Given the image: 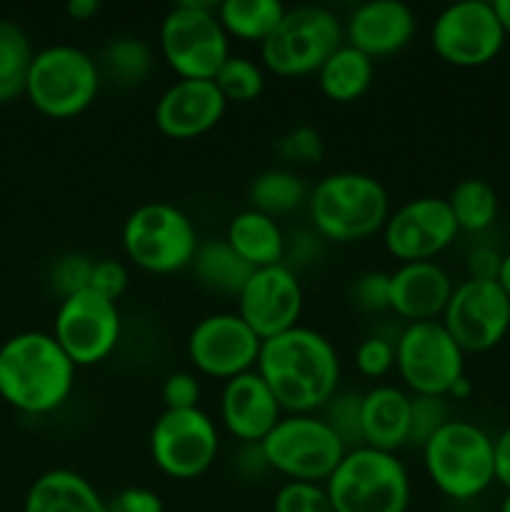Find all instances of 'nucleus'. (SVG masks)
<instances>
[{
    "mask_svg": "<svg viewBox=\"0 0 510 512\" xmlns=\"http://www.w3.org/2000/svg\"><path fill=\"white\" fill-rule=\"evenodd\" d=\"M320 235L315 230H298L288 238L285 235V255L283 265H288L290 270L305 268V265L315 263L320 255Z\"/></svg>",
    "mask_w": 510,
    "mask_h": 512,
    "instance_id": "nucleus-43",
    "label": "nucleus"
},
{
    "mask_svg": "<svg viewBox=\"0 0 510 512\" xmlns=\"http://www.w3.org/2000/svg\"><path fill=\"white\" fill-rule=\"evenodd\" d=\"M453 420L450 403L438 395H413L410 400V438L408 445L423 448L443 425Z\"/></svg>",
    "mask_w": 510,
    "mask_h": 512,
    "instance_id": "nucleus-35",
    "label": "nucleus"
},
{
    "mask_svg": "<svg viewBox=\"0 0 510 512\" xmlns=\"http://www.w3.org/2000/svg\"><path fill=\"white\" fill-rule=\"evenodd\" d=\"M418 20L405 3L398 0H370L358 5L343 25L350 48L378 60L395 55L413 40Z\"/></svg>",
    "mask_w": 510,
    "mask_h": 512,
    "instance_id": "nucleus-21",
    "label": "nucleus"
},
{
    "mask_svg": "<svg viewBox=\"0 0 510 512\" xmlns=\"http://www.w3.org/2000/svg\"><path fill=\"white\" fill-rule=\"evenodd\" d=\"M395 370L410 395L448 398L465 378V353L440 320L408 323L395 338Z\"/></svg>",
    "mask_w": 510,
    "mask_h": 512,
    "instance_id": "nucleus-11",
    "label": "nucleus"
},
{
    "mask_svg": "<svg viewBox=\"0 0 510 512\" xmlns=\"http://www.w3.org/2000/svg\"><path fill=\"white\" fill-rule=\"evenodd\" d=\"M275 150L285 163L318 165L325 155V143L318 130L310 125H298L275 140Z\"/></svg>",
    "mask_w": 510,
    "mask_h": 512,
    "instance_id": "nucleus-37",
    "label": "nucleus"
},
{
    "mask_svg": "<svg viewBox=\"0 0 510 512\" xmlns=\"http://www.w3.org/2000/svg\"><path fill=\"white\" fill-rule=\"evenodd\" d=\"M430 45L448 65L480 68L498 58L505 45V30L493 3L460 0L440 10L433 20Z\"/></svg>",
    "mask_w": 510,
    "mask_h": 512,
    "instance_id": "nucleus-14",
    "label": "nucleus"
},
{
    "mask_svg": "<svg viewBox=\"0 0 510 512\" xmlns=\"http://www.w3.org/2000/svg\"><path fill=\"white\" fill-rule=\"evenodd\" d=\"M163 403L165 410H193L200 408V380L195 373L188 370H178V373H170L165 378L163 390Z\"/></svg>",
    "mask_w": 510,
    "mask_h": 512,
    "instance_id": "nucleus-41",
    "label": "nucleus"
},
{
    "mask_svg": "<svg viewBox=\"0 0 510 512\" xmlns=\"http://www.w3.org/2000/svg\"><path fill=\"white\" fill-rule=\"evenodd\" d=\"M500 263L503 253H498L493 245H475L465 258V270L470 280H498Z\"/></svg>",
    "mask_w": 510,
    "mask_h": 512,
    "instance_id": "nucleus-45",
    "label": "nucleus"
},
{
    "mask_svg": "<svg viewBox=\"0 0 510 512\" xmlns=\"http://www.w3.org/2000/svg\"><path fill=\"white\" fill-rule=\"evenodd\" d=\"M213 83L225 98V103H253L265 90L263 65L255 63L253 58H245V55H230L213 78Z\"/></svg>",
    "mask_w": 510,
    "mask_h": 512,
    "instance_id": "nucleus-33",
    "label": "nucleus"
},
{
    "mask_svg": "<svg viewBox=\"0 0 510 512\" xmlns=\"http://www.w3.org/2000/svg\"><path fill=\"white\" fill-rule=\"evenodd\" d=\"M350 300L360 313L390 310V273L370 270V273L358 275L350 285Z\"/></svg>",
    "mask_w": 510,
    "mask_h": 512,
    "instance_id": "nucleus-40",
    "label": "nucleus"
},
{
    "mask_svg": "<svg viewBox=\"0 0 510 512\" xmlns=\"http://www.w3.org/2000/svg\"><path fill=\"white\" fill-rule=\"evenodd\" d=\"M123 333L118 303L95 290H80L60 300L53 320V338L75 368H90L115 353Z\"/></svg>",
    "mask_w": 510,
    "mask_h": 512,
    "instance_id": "nucleus-13",
    "label": "nucleus"
},
{
    "mask_svg": "<svg viewBox=\"0 0 510 512\" xmlns=\"http://www.w3.org/2000/svg\"><path fill=\"white\" fill-rule=\"evenodd\" d=\"M460 235L445 198L423 195L400 205L385 220L383 245L398 263H423L448 250Z\"/></svg>",
    "mask_w": 510,
    "mask_h": 512,
    "instance_id": "nucleus-17",
    "label": "nucleus"
},
{
    "mask_svg": "<svg viewBox=\"0 0 510 512\" xmlns=\"http://www.w3.org/2000/svg\"><path fill=\"white\" fill-rule=\"evenodd\" d=\"M410 400L413 395L395 385H378L363 395L360 433L363 445L383 453H398L410 438Z\"/></svg>",
    "mask_w": 510,
    "mask_h": 512,
    "instance_id": "nucleus-23",
    "label": "nucleus"
},
{
    "mask_svg": "<svg viewBox=\"0 0 510 512\" xmlns=\"http://www.w3.org/2000/svg\"><path fill=\"white\" fill-rule=\"evenodd\" d=\"M375 80V60L360 50L340 45L318 70L320 93L333 103H355Z\"/></svg>",
    "mask_w": 510,
    "mask_h": 512,
    "instance_id": "nucleus-26",
    "label": "nucleus"
},
{
    "mask_svg": "<svg viewBox=\"0 0 510 512\" xmlns=\"http://www.w3.org/2000/svg\"><path fill=\"white\" fill-rule=\"evenodd\" d=\"M128 280V270H125V265L120 263V260H95L93 275H90V290H95V293L103 295V298L118 303L120 295L128 290Z\"/></svg>",
    "mask_w": 510,
    "mask_h": 512,
    "instance_id": "nucleus-42",
    "label": "nucleus"
},
{
    "mask_svg": "<svg viewBox=\"0 0 510 512\" xmlns=\"http://www.w3.org/2000/svg\"><path fill=\"white\" fill-rule=\"evenodd\" d=\"M495 13H498L500 25H503L505 35H510V0H495L493 3Z\"/></svg>",
    "mask_w": 510,
    "mask_h": 512,
    "instance_id": "nucleus-49",
    "label": "nucleus"
},
{
    "mask_svg": "<svg viewBox=\"0 0 510 512\" xmlns=\"http://www.w3.org/2000/svg\"><path fill=\"white\" fill-rule=\"evenodd\" d=\"M495 483L510 490V425L495 438Z\"/></svg>",
    "mask_w": 510,
    "mask_h": 512,
    "instance_id": "nucleus-47",
    "label": "nucleus"
},
{
    "mask_svg": "<svg viewBox=\"0 0 510 512\" xmlns=\"http://www.w3.org/2000/svg\"><path fill=\"white\" fill-rule=\"evenodd\" d=\"M270 470L295 483H318L333 475L348 448L320 415H283L260 443Z\"/></svg>",
    "mask_w": 510,
    "mask_h": 512,
    "instance_id": "nucleus-10",
    "label": "nucleus"
},
{
    "mask_svg": "<svg viewBox=\"0 0 510 512\" xmlns=\"http://www.w3.org/2000/svg\"><path fill=\"white\" fill-rule=\"evenodd\" d=\"M220 435L205 410H165L150 430V458L173 480H195L213 468Z\"/></svg>",
    "mask_w": 510,
    "mask_h": 512,
    "instance_id": "nucleus-12",
    "label": "nucleus"
},
{
    "mask_svg": "<svg viewBox=\"0 0 510 512\" xmlns=\"http://www.w3.org/2000/svg\"><path fill=\"white\" fill-rule=\"evenodd\" d=\"M225 243L253 270L283 263L285 233L278 220L258 210H243L235 215L225 230Z\"/></svg>",
    "mask_w": 510,
    "mask_h": 512,
    "instance_id": "nucleus-25",
    "label": "nucleus"
},
{
    "mask_svg": "<svg viewBox=\"0 0 510 512\" xmlns=\"http://www.w3.org/2000/svg\"><path fill=\"white\" fill-rule=\"evenodd\" d=\"M463 353H488L510 333V298L498 280H470L455 285L440 318Z\"/></svg>",
    "mask_w": 510,
    "mask_h": 512,
    "instance_id": "nucleus-15",
    "label": "nucleus"
},
{
    "mask_svg": "<svg viewBox=\"0 0 510 512\" xmlns=\"http://www.w3.org/2000/svg\"><path fill=\"white\" fill-rule=\"evenodd\" d=\"M445 200H448L460 233H485L488 228H493L495 218H498V193L483 178L460 180Z\"/></svg>",
    "mask_w": 510,
    "mask_h": 512,
    "instance_id": "nucleus-30",
    "label": "nucleus"
},
{
    "mask_svg": "<svg viewBox=\"0 0 510 512\" xmlns=\"http://www.w3.org/2000/svg\"><path fill=\"white\" fill-rule=\"evenodd\" d=\"M75 370L53 333L10 335L0 345V398L25 415L55 413L73 393Z\"/></svg>",
    "mask_w": 510,
    "mask_h": 512,
    "instance_id": "nucleus-2",
    "label": "nucleus"
},
{
    "mask_svg": "<svg viewBox=\"0 0 510 512\" xmlns=\"http://www.w3.org/2000/svg\"><path fill=\"white\" fill-rule=\"evenodd\" d=\"M33 58L28 33L15 20L0 18V103L25 95Z\"/></svg>",
    "mask_w": 510,
    "mask_h": 512,
    "instance_id": "nucleus-31",
    "label": "nucleus"
},
{
    "mask_svg": "<svg viewBox=\"0 0 510 512\" xmlns=\"http://www.w3.org/2000/svg\"><path fill=\"white\" fill-rule=\"evenodd\" d=\"M235 470H238V473L248 480L263 478V475L268 473L270 465H268V460H265V453H263V448H260V443L240 445L238 460H235Z\"/></svg>",
    "mask_w": 510,
    "mask_h": 512,
    "instance_id": "nucleus-46",
    "label": "nucleus"
},
{
    "mask_svg": "<svg viewBox=\"0 0 510 512\" xmlns=\"http://www.w3.org/2000/svg\"><path fill=\"white\" fill-rule=\"evenodd\" d=\"M345 43L343 23L323 5H295L260 45V60L280 78L318 73L325 60Z\"/></svg>",
    "mask_w": 510,
    "mask_h": 512,
    "instance_id": "nucleus-9",
    "label": "nucleus"
},
{
    "mask_svg": "<svg viewBox=\"0 0 510 512\" xmlns=\"http://www.w3.org/2000/svg\"><path fill=\"white\" fill-rule=\"evenodd\" d=\"M355 368L363 378H385L395 368V338L370 335L355 348Z\"/></svg>",
    "mask_w": 510,
    "mask_h": 512,
    "instance_id": "nucleus-39",
    "label": "nucleus"
},
{
    "mask_svg": "<svg viewBox=\"0 0 510 512\" xmlns=\"http://www.w3.org/2000/svg\"><path fill=\"white\" fill-rule=\"evenodd\" d=\"M285 10L280 0H225L218 3V20L228 38L263 45L280 25Z\"/></svg>",
    "mask_w": 510,
    "mask_h": 512,
    "instance_id": "nucleus-28",
    "label": "nucleus"
},
{
    "mask_svg": "<svg viewBox=\"0 0 510 512\" xmlns=\"http://www.w3.org/2000/svg\"><path fill=\"white\" fill-rule=\"evenodd\" d=\"M235 303V313L245 320V325L260 340H268L298 325L305 300L295 270L280 263L253 270Z\"/></svg>",
    "mask_w": 510,
    "mask_h": 512,
    "instance_id": "nucleus-18",
    "label": "nucleus"
},
{
    "mask_svg": "<svg viewBox=\"0 0 510 512\" xmlns=\"http://www.w3.org/2000/svg\"><path fill=\"white\" fill-rule=\"evenodd\" d=\"M498 512H510V490L505 493V498L500 500V510Z\"/></svg>",
    "mask_w": 510,
    "mask_h": 512,
    "instance_id": "nucleus-52",
    "label": "nucleus"
},
{
    "mask_svg": "<svg viewBox=\"0 0 510 512\" xmlns=\"http://www.w3.org/2000/svg\"><path fill=\"white\" fill-rule=\"evenodd\" d=\"M123 250L133 265L153 275H170L193 265L200 248L193 220L170 203H143L125 218Z\"/></svg>",
    "mask_w": 510,
    "mask_h": 512,
    "instance_id": "nucleus-8",
    "label": "nucleus"
},
{
    "mask_svg": "<svg viewBox=\"0 0 510 512\" xmlns=\"http://www.w3.org/2000/svg\"><path fill=\"white\" fill-rule=\"evenodd\" d=\"M110 510L113 512H165L160 495L148 488H140V485L120 490V493L115 495L113 503H110Z\"/></svg>",
    "mask_w": 510,
    "mask_h": 512,
    "instance_id": "nucleus-44",
    "label": "nucleus"
},
{
    "mask_svg": "<svg viewBox=\"0 0 510 512\" xmlns=\"http://www.w3.org/2000/svg\"><path fill=\"white\" fill-rule=\"evenodd\" d=\"M248 198L253 210L270 215V218H278V215H288L293 210L303 208L308 203V188H305L300 175L273 168L255 175V180L250 183Z\"/></svg>",
    "mask_w": 510,
    "mask_h": 512,
    "instance_id": "nucleus-32",
    "label": "nucleus"
},
{
    "mask_svg": "<svg viewBox=\"0 0 510 512\" xmlns=\"http://www.w3.org/2000/svg\"><path fill=\"white\" fill-rule=\"evenodd\" d=\"M225 98L213 80H175L155 103V128L170 140H193L223 120Z\"/></svg>",
    "mask_w": 510,
    "mask_h": 512,
    "instance_id": "nucleus-19",
    "label": "nucleus"
},
{
    "mask_svg": "<svg viewBox=\"0 0 510 512\" xmlns=\"http://www.w3.org/2000/svg\"><path fill=\"white\" fill-rule=\"evenodd\" d=\"M100 80L98 60L93 55L75 45H48L35 53L25 95L38 113L53 120H68L95 103Z\"/></svg>",
    "mask_w": 510,
    "mask_h": 512,
    "instance_id": "nucleus-7",
    "label": "nucleus"
},
{
    "mask_svg": "<svg viewBox=\"0 0 510 512\" xmlns=\"http://www.w3.org/2000/svg\"><path fill=\"white\" fill-rule=\"evenodd\" d=\"M283 418V408L273 390L255 370L228 380L220 393V420L240 445L263 443Z\"/></svg>",
    "mask_w": 510,
    "mask_h": 512,
    "instance_id": "nucleus-20",
    "label": "nucleus"
},
{
    "mask_svg": "<svg viewBox=\"0 0 510 512\" xmlns=\"http://www.w3.org/2000/svg\"><path fill=\"white\" fill-rule=\"evenodd\" d=\"M360 405H363V395L353 393V390H338V393L325 403L323 415H320V418L330 425V430L343 440V445L348 450L363 445V433H360Z\"/></svg>",
    "mask_w": 510,
    "mask_h": 512,
    "instance_id": "nucleus-34",
    "label": "nucleus"
},
{
    "mask_svg": "<svg viewBox=\"0 0 510 512\" xmlns=\"http://www.w3.org/2000/svg\"><path fill=\"white\" fill-rule=\"evenodd\" d=\"M423 468L455 503L480 498L495 483V438L470 420H450L423 445Z\"/></svg>",
    "mask_w": 510,
    "mask_h": 512,
    "instance_id": "nucleus-4",
    "label": "nucleus"
},
{
    "mask_svg": "<svg viewBox=\"0 0 510 512\" xmlns=\"http://www.w3.org/2000/svg\"><path fill=\"white\" fill-rule=\"evenodd\" d=\"M98 10V0H70V3L65 5V13L73 20H80V23H83V20H90L93 15H98Z\"/></svg>",
    "mask_w": 510,
    "mask_h": 512,
    "instance_id": "nucleus-48",
    "label": "nucleus"
},
{
    "mask_svg": "<svg viewBox=\"0 0 510 512\" xmlns=\"http://www.w3.org/2000/svg\"><path fill=\"white\" fill-rule=\"evenodd\" d=\"M335 512H408L410 475L395 453L348 450L323 483Z\"/></svg>",
    "mask_w": 510,
    "mask_h": 512,
    "instance_id": "nucleus-5",
    "label": "nucleus"
},
{
    "mask_svg": "<svg viewBox=\"0 0 510 512\" xmlns=\"http://www.w3.org/2000/svg\"><path fill=\"white\" fill-rule=\"evenodd\" d=\"M23 512H113L85 475L68 468L45 470L30 483Z\"/></svg>",
    "mask_w": 510,
    "mask_h": 512,
    "instance_id": "nucleus-24",
    "label": "nucleus"
},
{
    "mask_svg": "<svg viewBox=\"0 0 510 512\" xmlns=\"http://www.w3.org/2000/svg\"><path fill=\"white\" fill-rule=\"evenodd\" d=\"M190 268H193L195 280L203 288L213 290L218 295H230V298H238L240 290L245 288V283L253 275V268L225 240L200 243Z\"/></svg>",
    "mask_w": 510,
    "mask_h": 512,
    "instance_id": "nucleus-27",
    "label": "nucleus"
},
{
    "mask_svg": "<svg viewBox=\"0 0 510 512\" xmlns=\"http://www.w3.org/2000/svg\"><path fill=\"white\" fill-rule=\"evenodd\" d=\"M313 230L333 243H358L385 228L390 198L385 185L368 173H330L308 195Z\"/></svg>",
    "mask_w": 510,
    "mask_h": 512,
    "instance_id": "nucleus-3",
    "label": "nucleus"
},
{
    "mask_svg": "<svg viewBox=\"0 0 510 512\" xmlns=\"http://www.w3.org/2000/svg\"><path fill=\"white\" fill-rule=\"evenodd\" d=\"M160 55L178 80H213L230 58V38L218 20V5L175 3L160 23Z\"/></svg>",
    "mask_w": 510,
    "mask_h": 512,
    "instance_id": "nucleus-6",
    "label": "nucleus"
},
{
    "mask_svg": "<svg viewBox=\"0 0 510 512\" xmlns=\"http://www.w3.org/2000/svg\"><path fill=\"white\" fill-rule=\"evenodd\" d=\"M95 260H90L83 253H65L50 265L48 283L53 293L60 300L70 298V295L80 293V290L90 288V275H93Z\"/></svg>",
    "mask_w": 510,
    "mask_h": 512,
    "instance_id": "nucleus-36",
    "label": "nucleus"
},
{
    "mask_svg": "<svg viewBox=\"0 0 510 512\" xmlns=\"http://www.w3.org/2000/svg\"><path fill=\"white\" fill-rule=\"evenodd\" d=\"M100 78H108L110 83L120 88H135L145 83L153 70V50L145 40L135 35H118L103 48L98 60Z\"/></svg>",
    "mask_w": 510,
    "mask_h": 512,
    "instance_id": "nucleus-29",
    "label": "nucleus"
},
{
    "mask_svg": "<svg viewBox=\"0 0 510 512\" xmlns=\"http://www.w3.org/2000/svg\"><path fill=\"white\" fill-rule=\"evenodd\" d=\"M255 373L273 390L283 413L310 415L338 393L340 358L325 335L295 325L263 340Z\"/></svg>",
    "mask_w": 510,
    "mask_h": 512,
    "instance_id": "nucleus-1",
    "label": "nucleus"
},
{
    "mask_svg": "<svg viewBox=\"0 0 510 512\" xmlns=\"http://www.w3.org/2000/svg\"><path fill=\"white\" fill-rule=\"evenodd\" d=\"M453 290V278L435 260L400 263L390 273V310L405 325L440 320Z\"/></svg>",
    "mask_w": 510,
    "mask_h": 512,
    "instance_id": "nucleus-22",
    "label": "nucleus"
},
{
    "mask_svg": "<svg viewBox=\"0 0 510 512\" xmlns=\"http://www.w3.org/2000/svg\"><path fill=\"white\" fill-rule=\"evenodd\" d=\"M470 393H473V385H470L468 378H463V380H458V383H455V388L450 390L448 398H453V400H465Z\"/></svg>",
    "mask_w": 510,
    "mask_h": 512,
    "instance_id": "nucleus-51",
    "label": "nucleus"
},
{
    "mask_svg": "<svg viewBox=\"0 0 510 512\" xmlns=\"http://www.w3.org/2000/svg\"><path fill=\"white\" fill-rule=\"evenodd\" d=\"M263 340L238 313H213L193 325L188 335V360L195 373L213 380H233L255 370Z\"/></svg>",
    "mask_w": 510,
    "mask_h": 512,
    "instance_id": "nucleus-16",
    "label": "nucleus"
},
{
    "mask_svg": "<svg viewBox=\"0 0 510 512\" xmlns=\"http://www.w3.org/2000/svg\"><path fill=\"white\" fill-rule=\"evenodd\" d=\"M273 512H335V508L323 485L288 480L275 493Z\"/></svg>",
    "mask_w": 510,
    "mask_h": 512,
    "instance_id": "nucleus-38",
    "label": "nucleus"
},
{
    "mask_svg": "<svg viewBox=\"0 0 510 512\" xmlns=\"http://www.w3.org/2000/svg\"><path fill=\"white\" fill-rule=\"evenodd\" d=\"M498 285L510 298V253L503 255V263H500V273H498Z\"/></svg>",
    "mask_w": 510,
    "mask_h": 512,
    "instance_id": "nucleus-50",
    "label": "nucleus"
}]
</instances>
